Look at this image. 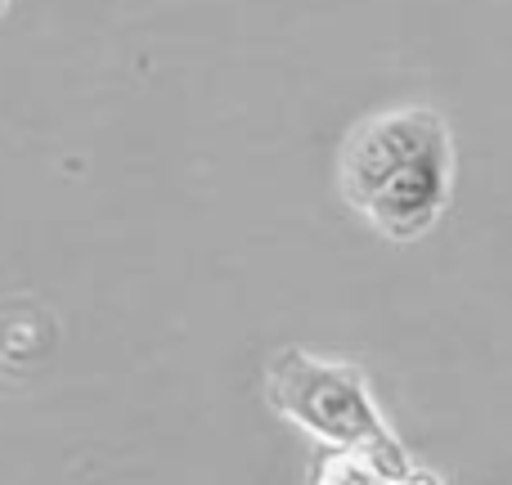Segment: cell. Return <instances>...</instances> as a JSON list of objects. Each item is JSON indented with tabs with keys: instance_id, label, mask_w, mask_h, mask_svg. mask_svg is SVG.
I'll list each match as a JSON object with an SVG mask.
<instances>
[{
	"instance_id": "obj_1",
	"label": "cell",
	"mask_w": 512,
	"mask_h": 485,
	"mask_svg": "<svg viewBox=\"0 0 512 485\" xmlns=\"http://www.w3.org/2000/svg\"><path fill=\"white\" fill-rule=\"evenodd\" d=\"M454 131L441 108L396 104L369 113L337 149V194L387 243H418L454 203Z\"/></svg>"
},
{
	"instance_id": "obj_2",
	"label": "cell",
	"mask_w": 512,
	"mask_h": 485,
	"mask_svg": "<svg viewBox=\"0 0 512 485\" xmlns=\"http://www.w3.org/2000/svg\"><path fill=\"white\" fill-rule=\"evenodd\" d=\"M261 391L274 414L301 427L324 450H364L396 477L414 468L405 441L391 432L369 373L360 364L333 360V355L306 351V346H279L265 360Z\"/></svg>"
},
{
	"instance_id": "obj_3",
	"label": "cell",
	"mask_w": 512,
	"mask_h": 485,
	"mask_svg": "<svg viewBox=\"0 0 512 485\" xmlns=\"http://www.w3.org/2000/svg\"><path fill=\"white\" fill-rule=\"evenodd\" d=\"M306 485H400V477L364 450H324L319 445Z\"/></svg>"
},
{
	"instance_id": "obj_4",
	"label": "cell",
	"mask_w": 512,
	"mask_h": 485,
	"mask_svg": "<svg viewBox=\"0 0 512 485\" xmlns=\"http://www.w3.org/2000/svg\"><path fill=\"white\" fill-rule=\"evenodd\" d=\"M400 485H445V477L436 468H423V463H414V468L400 477Z\"/></svg>"
},
{
	"instance_id": "obj_5",
	"label": "cell",
	"mask_w": 512,
	"mask_h": 485,
	"mask_svg": "<svg viewBox=\"0 0 512 485\" xmlns=\"http://www.w3.org/2000/svg\"><path fill=\"white\" fill-rule=\"evenodd\" d=\"M5 5H9V0H0V14H5Z\"/></svg>"
}]
</instances>
